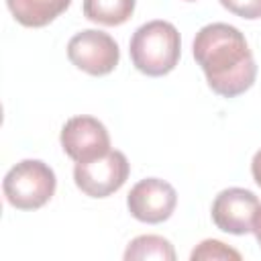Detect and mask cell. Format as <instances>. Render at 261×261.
Returning <instances> with one entry per match:
<instances>
[{"label": "cell", "mask_w": 261, "mask_h": 261, "mask_svg": "<svg viewBox=\"0 0 261 261\" xmlns=\"http://www.w3.org/2000/svg\"><path fill=\"white\" fill-rule=\"evenodd\" d=\"M194 59L202 67L212 92L222 98L245 94L257 77V63L245 35L226 22L202 27L192 43Z\"/></svg>", "instance_id": "6da1fadb"}, {"label": "cell", "mask_w": 261, "mask_h": 261, "mask_svg": "<svg viewBox=\"0 0 261 261\" xmlns=\"http://www.w3.org/2000/svg\"><path fill=\"white\" fill-rule=\"evenodd\" d=\"M128 53L133 65L141 73L161 77L175 69L181 53V39L171 22L149 20L133 33Z\"/></svg>", "instance_id": "7a4b0ae2"}, {"label": "cell", "mask_w": 261, "mask_h": 261, "mask_svg": "<svg viewBox=\"0 0 261 261\" xmlns=\"http://www.w3.org/2000/svg\"><path fill=\"white\" fill-rule=\"evenodd\" d=\"M57 188L55 171L41 159H22L8 169L2 181L4 196L16 210H37L45 206Z\"/></svg>", "instance_id": "3957f363"}, {"label": "cell", "mask_w": 261, "mask_h": 261, "mask_svg": "<svg viewBox=\"0 0 261 261\" xmlns=\"http://www.w3.org/2000/svg\"><path fill=\"white\" fill-rule=\"evenodd\" d=\"M130 173V163L122 151H108L92 161H80L73 167L75 186L90 198H108L118 192Z\"/></svg>", "instance_id": "277c9868"}, {"label": "cell", "mask_w": 261, "mask_h": 261, "mask_svg": "<svg viewBox=\"0 0 261 261\" xmlns=\"http://www.w3.org/2000/svg\"><path fill=\"white\" fill-rule=\"evenodd\" d=\"M67 57L77 69L90 75H108L118 65L120 51L108 33L86 29L69 39Z\"/></svg>", "instance_id": "5b68a950"}, {"label": "cell", "mask_w": 261, "mask_h": 261, "mask_svg": "<svg viewBox=\"0 0 261 261\" xmlns=\"http://www.w3.org/2000/svg\"><path fill=\"white\" fill-rule=\"evenodd\" d=\"M126 206L137 220L147 224H159L173 214L177 206V192L165 179L145 177L130 188L126 196Z\"/></svg>", "instance_id": "8992f818"}, {"label": "cell", "mask_w": 261, "mask_h": 261, "mask_svg": "<svg viewBox=\"0 0 261 261\" xmlns=\"http://www.w3.org/2000/svg\"><path fill=\"white\" fill-rule=\"evenodd\" d=\"M59 143L75 163L92 161L110 151V135L94 116H71L61 128Z\"/></svg>", "instance_id": "52a82bcc"}, {"label": "cell", "mask_w": 261, "mask_h": 261, "mask_svg": "<svg viewBox=\"0 0 261 261\" xmlns=\"http://www.w3.org/2000/svg\"><path fill=\"white\" fill-rule=\"evenodd\" d=\"M259 198L245 188H226L212 202V222L228 234H247L253 230V218Z\"/></svg>", "instance_id": "ba28073f"}, {"label": "cell", "mask_w": 261, "mask_h": 261, "mask_svg": "<svg viewBox=\"0 0 261 261\" xmlns=\"http://www.w3.org/2000/svg\"><path fill=\"white\" fill-rule=\"evenodd\" d=\"M71 0H6L10 14L29 29L47 27L69 8Z\"/></svg>", "instance_id": "9c48e42d"}, {"label": "cell", "mask_w": 261, "mask_h": 261, "mask_svg": "<svg viewBox=\"0 0 261 261\" xmlns=\"http://www.w3.org/2000/svg\"><path fill=\"white\" fill-rule=\"evenodd\" d=\"M137 0H84V16L104 27L124 24L135 12Z\"/></svg>", "instance_id": "30bf717a"}, {"label": "cell", "mask_w": 261, "mask_h": 261, "mask_svg": "<svg viewBox=\"0 0 261 261\" xmlns=\"http://www.w3.org/2000/svg\"><path fill=\"white\" fill-rule=\"evenodd\" d=\"M124 259L126 261H143V259L173 261L175 251H173V245L159 234H141L128 243L124 251Z\"/></svg>", "instance_id": "8fae6325"}, {"label": "cell", "mask_w": 261, "mask_h": 261, "mask_svg": "<svg viewBox=\"0 0 261 261\" xmlns=\"http://www.w3.org/2000/svg\"><path fill=\"white\" fill-rule=\"evenodd\" d=\"M190 259L192 261H216V259H220V261H228V259H232V261H241V253L239 251H234L232 247H228V245H224L222 241H216V239H206V241H202L194 251H192V255H190Z\"/></svg>", "instance_id": "7c38bea8"}, {"label": "cell", "mask_w": 261, "mask_h": 261, "mask_svg": "<svg viewBox=\"0 0 261 261\" xmlns=\"http://www.w3.org/2000/svg\"><path fill=\"white\" fill-rule=\"evenodd\" d=\"M220 4L228 12L241 18H247V20L261 18V0H220Z\"/></svg>", "instance_id": "4fadbf2b"}, {"label": "cell", "mask_w": 261, "mask_h": 261, "mask_svg": "<svg viewBox=\"0 0 261 261\" xmlns=\"http://www.w3.org/2000/svg\"><path fill=\"white\" fill-rule=\"evenodd\" d=\"M251 175H253L255 184L261 188V149L253 155V161H251Z\"/></svg>", "instance_id": "5bb4252c"}, {"label": "cell", "mask_w": 261, "mask_h": 261, "mask_svg": "<svg viewBox=\"0 0 261 261\" xmlns=\"http://www.w3.org/2000/svg\"><path fill=\"white\" fill-rule=\"evenodd\" d=\"M251 232L255 234L257 243L261 245V204H259V208H257V212H255V218H253V230H251Z\"/></svg>", "instance_id": "9a60e30c"}, {"label": "cell", "mask_w": 261, "mask_h": 261, "mask_svg": "<svg viewBox=\"0 0 261 261\" xmlns=\"http://www.w3.org/2000/svg\"><path fill=\"white\" fill-rule=\"evenodd\" d=\"M186 2H194V0H186Z\"/></svg>", "instance_id": "2e32d148"}]
</instances>
